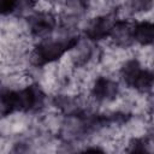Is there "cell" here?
I'll use <instances>...</instances> for the list:
<instances>
[{"label": "cell", "mask_w": 154, "mask_h": 154, "mask_svg": "<svg viewBox=\"0 0 154 154\" xmlns=\"http://www.w3.org/2000/svg\"><path fill=\"white\" fill-rule=\"evenodd\" d=\"M78 43V37L72 36L65 38L63 41L54 40H45L40 42L34 49V61L36 65H45L48 63H53L63 57L69 49L73 48Z\"/></svg>", "instance_id": "6da1fadb"}, {"label": "cell", "mask_w": 154, "mask_h": 154, "mask_svg": "<svg viewBox=\"0 0 154 154\" xmlns=\"http://www.w3.org/2000/svg\"><path fill=\"white\" fill-rule=\"evenodd\" d=\"M122 76L124 82L131 87L135 88L138 91H148L153 87V73L149 70H144L141 67L140 63L136 59L129 60L124 64L122 67Z\"/></svg>", "instance_id": "7a4b0ae2"}, {"label": "cell", "mask_w": 154, "mask_h": 154, "mask_svg": "<svg viewBox=\"0 0 154 154\" xmlns=\"http://www.w3.org/2000/svg\"><path fill=\"white\" fill-rule=\"evenodd\" d=\"M45 95L38 85L32 84L19 91H13L14 111L29 112L36 111L43 105Z\"/></svg>", "instance_id": "3957f363"}, {"label": "cell", "mask_w": 154, "mask_h": 154, "mask_svg": "<svg viewBox=\"0 0 154 154\" xmlns=\"http://www.w3.org/2000/svg\"><path fill=\"white\" fill-rule=\"evenodd\" d=\"M117 19H113L112 16H101L94 18L85 29V35L91 41H100L109 36L112 26Z\"/></svg>", "instance_id": "277c9868"}, {"label": "cell", "mask_w": 154, "mask_h": 154, "mask_svg": "<svg viewBox=\"0 0 154 154\" xmlns=\"http://www.w3.org/2000/svg\"><path fill=\"white\" fill-rule=\"evenodd\" d=\"M55 18L49 12H36L29 18V28L35 36H46L54 30Z\"/></svg>", "instance_id": "5b68a950"}, {"label": "cell", "mask_w": 154, "mask_h": 154, "mask_svg": "<svg viewBox=\"0 0 154 154\" xmlns=\"http://www.w3.org/2000/svg\"><path fill=\"white\" fill-rule=\"evenodd\" d=\"M132 28L134 24L126 20H116L109 36L113 38V42L120 47H129L132 45L134 36H132Z\"/></svg>", "instance_id": "8992f818"}, {"label": "cell", "mask_w": 154, "mask_h": 154, "mask_svg": "<svg viewBox=\"0 0 154 154\" xmlns=\"http://www.w3.org/2000/svg\"><path fill=\"white\" fill-rule=\"evenodd\" d=\"M91 93L99 101H111L118 94V84L106 77H99L95 81Z\"/></svg>", "instance_id": "52a82bcc"}, {"label": "cell", "mask_w": 154, "mask_h": 154, "mask_svg": "<svg viewBox=\"0 0 154 154\" xmlns=\"http://www.w3.org/2000/svg\"><path fill=\"white\" fill-rule=\"evenodd\" d=\"M134 41L138 42L142 46H148L153 43L154 40V26L150 22L135 23L132 28Z\"/></svg>", "instance_id": "ba28073f"}, {"label": "cell", "mask_w": 154, "mask_h": 154, "mask_svg": "<svg viewBox=\"0 0 154 154\" xmlns=\"http://www.w3.org/2000/svg\"><path fill=\"white\" fill-rule=\"evenodd\" d=\"M153 0H129V6L132 11H147L152 8Z\"/></svg>", "instance_id": "9c48e42d"}, {"label": "cell", "mask_w": 154, "mask_h": 154, "mask_svg": "<svg viewBox=\"0 0 154 154\" xmlns=\"http://www.w3.org/2000/svg\"><path fill=\"white\" fill-rule=\"evenodd\" d=\"M18 0H0V14L6 16L17 10Z\"/></svg>", "instance_id": "30bf717a"}, {"label": "cell", "mask_w": 154, "mask_h": 154, "mask_svg": "<svg viewBox=\"0 0 154 154\" xmlns=\"http://www.w3.org/2000/svg\"><path fill=\"white\" fill-rule=\"evenodd\" d=\"M146 140L143 138H136L130 143V149L129 152H146Z\"/></svg>", "instance_id": "8fae6325"}]
</instances>
